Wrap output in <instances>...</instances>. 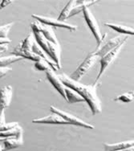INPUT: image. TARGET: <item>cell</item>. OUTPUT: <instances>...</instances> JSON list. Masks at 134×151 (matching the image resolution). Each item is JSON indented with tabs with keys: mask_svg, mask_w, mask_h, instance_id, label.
<instances>
[{
	"mask_svg": "<svg viewBox=\"0 0 134 151\" xmlns=\"http://www.w3.org/2000/svg\"><path fill=\"white\" fill-rule=\"evenodd\" d=\"M58 76L66 87L76 91L82 96V98L85 100V102H87L88 106L90 107L93 115H96L102 112L101 102L96 93V88L98 85L96 83L93 84H84L80 81H75L72 80L65 73H61Z\"/></svg>",
	"mask_w": 134,
	"mask_h": 151,
	"instance_id": "cell-1",
	"label": "cell"
},
{
	"mask_svg": "<svg viewBox=\"0 0 134 151\" xmlns=\"http://www.w3.org/2000/svg\"><path fill=\"white\" fill-rule=\"evenodd\" d=\"M98 60H100L99 56L96 55L94 52H92L85 58V60L76 68V71L68 76L75 81H80L82 77H84L85 74L91 69V68L93 67V65Z\"/></svg>",
	"mask_w": 134,
	"mask_h": 151,
	"instance_id": "cell-2",
	"label": "cell"
},
{
	"mask_svg": "<svg viewBox=\"0 0 134 151\" xmlns=\"http://www.w3.org/2000/svg\"><path fill=\"white\" fill-rule=\"evenodd\" d=\"M83 13H84V17L85 19V21H86V23L89 27L91 32H92L94 37L96 39V43H97V47H98L104 42L105 38L107 36V34H105L104 35H101L99 24H98L97 21L94 17V15H92L90 9L88 7H85L84 10H83Z\"/></svg>",
	"mask_w": 134,
	"mask_h": 151,
	"instance_id": "cell-3",
	"label": "cell"
},
{
	"mask_svg": "<svg viewBox=\"0 0 134 151\" xmlns=\"http://www.w3.org/2000/svg\"><path fill=\"white\" fill-rule=\"evenodd\" d=\"M126 40L121 42L117 47H115L113 50H112L111 52L107 53L106 55H105L104 56H102L101 58L100 59V68L99 74H98L97 77H96V82H95V83H96V82L99 81V79H100V77H101L103 76V74L105 73L106 69H107V68L110 66V64L117 59V57L118 56V55H119V53L120 52V51H121V49L123 48V47H124V45L125 44Z\"/></svg>",
	"mask_w": 134,
	"mask_h": 151,
	"instance_id": "cell-4",
	"label": "cell"
},
{
	"mask_svg": "<svg viewBox=\"0 0 134 151\" xmlns=\"http://www.w3.org/2000/svg\"><path fill=\"white\" fill-rule=\"evenodd\" d=\"M50 109L51 111L54 113H56L58 114L59 116H60L63 118V119L67 122L68 125H77V126H81V127H84V128L87 129H94L93 125H92L91 124H88L87 122H84L83 120L80 119L77 116H74L72 114H71L69 113H67V112H64L63 110H60L58 108L55 107L52 105L50 107Z\"/></svg>",
	"mask_w": 134,
	"mask_h": 151,
	"instance_id": "cell-5",
	"label": "cell"
},
{
	"mask_svg": "<svg viewBox=\"0 0 134 151\" xmlns=\"http://www.w3.org/2000/svg\"><path fill=\"white\" fill-rule=\"evenodd\" d=\"M128 40V36L127 35H118V36H116V37L111 39L109 40H108L107 42H105V44H101L100 45L97 47L94 52L96 55H97L100 57V59L101 58L102 56H104L105 55H106L107 53H108L109 52H111L112 50H113L115 47H117L118 45H119L121 42L123 41Z\"/></svg>",
	"mask_w": 134,
	"mask_h": 151,
	"instance_id": "cell-6",
	"label": "cell"
},
{
	"mask_svg": "<svg viewBox=\"0 0 134 151\" xmlns=\"http://www.w3.org/2000/svg\"><path fill=\"white\" fill-rule=\"evenodd\" d=\"M31 27H32L33 32H40L47 41H49L51 43H53L55 44H59L58 39L56 37L55 32H54V30L52 29V27L45 25L44 23H41L39 21L35 20L33 23H31Z\"/></svg>",
	"mask_w": 134,
	"mask_h": 151,
	"instance_id": "cell-7",
	"label": "cell"
},
{
	"mask_svg": "<svg viewBox=\"0 0 134 151\" xmlns=\"http://www.w3.org/2000/svg\"><path fill=\"white\" fill-rule=\"evenodd\" d=\"M32 16L35 19V20L39 21V23H44V24L47 25V26L66 28V29H68L69 31H72V32H75V31L77 30V26H76V25H72V24L67 23L66 22H63V21H59L57 19H53V18L46 17V16L39 15H32Z\"/></svg>",
	"mask_w": 134,
	"mask_h": 151,
	"instance_id": "cell-8",
	"label": "cell"
},
{
	"mask_svg": "<svg viewBox=\"0 0 134 151\" xmlns=\"http://www.w3.org/2000/svg\"><path fill=\"white\" fill-rule=\"evenodd\" d=\"M13 96L11 85H6L0 89V113L9 107Z\"/></svg>",
	"mask_w": 134,
	"mask_h": 151,
	"instance_id": "cell-9",
	"label": "cell"
},
{
	"mask_svg": "<svg viewBox=\"0 0 134 151\" xmlns=\"http://www.w3.org/2000/svg\"><path fill=\"white\" fill-rule=\"evenodd\" d=\"M46 75H47V80L49 81L50 83L52 84L53 87L55 88L58 93L66 100V96H65V85L63 84L61 80L59 79L58 75H56L55 72L52 69H48L46 71Z\"/></svg>",
	"mask_w": 134,
	"mask_h": 151,
	"instance_id": "cell-10",
	"label": "cell"
},
{
	"mask_svg": "<svg viewBox=\"0 0 134 151\" xmlns=\"http://www.w3.org/2000/svg\"><path fill=\"white\" fill-rule=\"evenodd\" d=\"M3 145L4 147L3 151H8L21 146L23 145V129H21L14 137L6 138L3 141Z\"/></svg>",
	"mask_w": 134,
	"mask_h": 151,
	"instance_id": "cell-11",
	"label": "cell"
},
{
	"mask_svg": "<svg viewBox=\"0 0 134 151\" xmlns=\"http://www.w3.org/2000/svg\"><path fill=\"white\" fill-rule=\"evenodd\" d=\"M33 123L36 124H61V125H68L61 116H59L58 114L53 113L48 116H44L42 118H37V119L32 120Z\"/></svg>",
	"mask_w": 134,
	"mask_h": 151,
	"instance_id": "cell-12",
	"label": "cell"
},
{
	"mask_svg": "<svg viewBox=\"0 0 134 151\" xmlns=\"http://www.w3.org/2000/svg\"><path fill=\"white\" fill-rule=\"evenodd\" d=\"M50 50V58L52 59L59 69L61 68V49L59 44H55L48 41Z\"/></svg>",
	"mask_w": 134,
	"mask_h": 151,
	"instance_id": "cell-13",
	"label": "cell"
},
{
	"mask_svg": "<svg viewBox=\"0 0 134 151\" xmlns=\"http://www.w3.org/2000/svg\"><path fill=\"white\" fill-rule=\"evenodd\" d=\"M134 145L133 140H129L121 142L114 143V144H108L104 143V151H118L125 149L129 148Z\"/></svg>",
	"mask_w": 134,
	"mask_h": 151,
	"instance_id": "cell-14",
	"label": "cell"
},
{
	"mask_svg": "<svg viewBox=\"0 0 134 151\" xmlns=\"http://www.w3.org/2000/svg\"><path fill=\"white\" fill-rule=\"evenodd\" d=\"M11 55H16V56H19L21 58H26L28 59V60H31L37 61L40 60L41 59L39 55H37L36 54H35L34 52H32V51H27V50H23L19 48V47L18 46L17 47H15L14 51L11 52Z\"/></svg>",
	"mask_w": 134,
	"mask_h": 151,
	"instance_id": "cell-15",
	"label": "cell"
},
{
	"mask_svg": "<svg viewBox=\"0 0 134 151\" xmlns=\"http://www.w3.org/2000/svg\"><path fill=\"white\" fill-rule=\"evenodd\" d=\"M105 26L110 27L112 29H113L114 31H116L117 32H120L121 34H125V35H134V30L131 27H127L121 25V24H118V23H105Z\"/></svg>",
	"mask_w": 134,
	"mask_h": 151,
	"instance_id": "cell-16",
	"label": "cell"
},
{
	"mask_svg": "<svg viewBox=\"0 0 134 151\" xmlns=\"http://www.w3.org/2000/svg\"><path fill=\"white\" fill-rule=\"evenodd\" d=\"M65 96H66V101H67L69 104L85 102V100L82 98V96H80L79 93H77L76 91H74L70 88H65Z\"/></svg>",
	"mask_w": 134,
	"mask_h": 151,
	"instance_id": "cell-17",
	"label": "cell"
},
{
	"mask_svg": "<svg viewBox=\"0 0 134 151\" xmlns=\"http://www.w3.org/2000/svg\"><path fill=\"white\" fill-rule=\"evenodd\" d=\"M76 4V1H69L68 3H67V5L64 6V8L63 9V11L60 12V14L59 15V17L57 18V19L59 21H63L64 22L65 19H68V15L70 14L71 11L72 10L73 6H75Z\"/></svg>",
	"mask_w": 134,
	"mask_h": 151,
	"instance_id": "cell-18",
	"label": "cell"
},
{
	"mask_svg": "<svg viewBox=\"0 0 134 151\" xmlns=\"http://www.w3.org/2000/svg\"><path fill=\"white\" fill-rule=\"evenodd\" d=\"M23 59L19 57V56H16V55H8V56H3V57H0V68L7 67L10 64H13L15 62L19 61Z\"/></svg>",
	"mask_w": 134,
	"mask_h": 151,
	"instance_id": "cell-19",
	"label": "cell"
},
{
	"mask_svg": "<svg viewBox=\"0 0 134 151\" xmlns=\"http://www.w3.org/2000/svg\"><path fill=\"white\" fill-rule=\"evenodd\" d=\"M35 37L33 33H31L24 40L20 45H19V48L23 50H27V51H32V47L33 44L35 43Z\"/></svg>",
	"mask_w": 134,
	"mask_h": 151,
	"instance_id": "cell-20",
	"label": "cell"
},
{
	"mask_svg": "<svg viewBox=\"0 0 134 151\" xmlns=\"http://www.w3.org/2000/svg\"><path fill=\"white\" fill-rule=\"evenodd\" d=\"M21 129H23L21 128L20 126H19V125H17L16 127H15V128L10 129V130L0 132V138H4V139H6V138H9V137H15L17 135L18 133H19Z\"/></svg>",
	"mask_w": 134,
	"mask_h": 151,
	"instance_id": "cell-21",
	"label": "cell"
},
{
	"mask_svg": "<svg viewBox=\"0 0 134 151\" xmlns=\"http://www.w3.org/2000/svg\"><path fill=\"white\" fill-rule=\"evenodd\" d=\"M13 25H14V23L11 22V23H6L5 25H3V26H0V38H3V39L7 38L9 32H10V30L11 29Z\"/></svg>",
	"mask_w": 134,
	"mask_h": 151,
	"instance_id": "cell-22",
	"label": "cell"
},
{
	"mask_svg": "<svg viewBox=\"0 0 134 151\" xmlns=\"http://www.w3.org/2000/svg\"><path fill=\"white\" fill-rule=\"evenodd\" d=\"M116 101H120L125 102V103H129L133 101V93H125L117 96Z\"/></svg>",
	"mask_w": 134,
	"mask_h": 151,
	"instance_id": "cell-23",
	"label": "cell"
},
{
	"mask_svg": "<svg viewBox=\"0 0 134 151\" xmlns=\"http://www.w3.org/2000/svg\"><path fill=\"white\" fill-rule=\"evenodd\" d=\"M49 66L50 65L47 64V62H46L43 59H41L40 60L35 63V68L39 71H47V70L50 69Z\"/></svg>",
	"mask_w": 134,
	"mask_h": 151,
	"instance_id": "cell-24",
	"label": "cell"
},
{
	"mask_svg": "<svg viewBox=\"0 0 134 151\" xmlns=\"http://www.w3.org/2000/svg\"><path fill=\"white\" fill-rule=\"evenodd\" d=\"M12 70L11 68H9V67H4V68H0V78H2L3 76H5L9 73V72H11Z\"/></svg>",
	"mask_w": 134,
	"mask_h": 151,
	"instance_id": "cell-25",
	"label": "cell"
},
{
	"mask_svg": "<svg viewBox=\"0 0 134 151\" xmlns=\"http://www.w3.org/2000/svg\"><path fill=\"white\" fill-rule=\"evenodd\" d=\"M12 2H13L12 0H3V1H2V3H0V10L5 8L6 6L11 4Z\"/></svg>",
	"mask_w": 134,
	"mask_h": 151,
	"instance_id": "cell-26",
	"label": "cell"
},
{
	"mask_svg": "<svg viewBox=\"0 0 134 151\" xmlns=\"http://www.w3.org/2000/svg\"><path fill=\"white\" fill-rule=\"evenodd\" d=\"M6 119H5V113L4 111L0 113V127H2L3 125L6 124Z\"/></svg>",
	"mask_w": 134,
	"mask_h": 151,
	"instance_id": "cell-27",
	"label": "cell"
},
{
	"mask_svg": "<svg viewBox=\"0 0 134 151\" xmlns=\"http://www.w3.org/2000/svg\"><path fill=\"white\" fill-rule=\"evenodd\" d=\"M11 42V40L8 39V38H5V39H3V38H0V45H4V44H8Z\"/></svg>",
	"mask_w": 134,
	"mask_h": 151,
	"instance_id": "cell-28",
	"label": "cell"
},
{
	"mask_svg": "<svg viewBox=\"0 0 134 151\" xmlns=\"http://www.w3.org/2000/svg\"><path fill=\"white\" fill-rule=\"evenodd\" d=\"M118 151H134V148H133V146H132V147H129V148L125 149V150H118Z\"/></svg>",
	"mask_w": 134,
	"mask_h": 151,
	"instance_id": "cell-29",
	"label": "cell"
},
{
	"mask_svg": "<svg viewBox=\"0 0 134 151\" xmlns=\"http://www.w3.org/2000/svg\"><path fill=\"white\" fill-rule=\"evenodd\" d=\"M3 146H2V145H0V151H3Z\"/></svg>",
	"mask_w": 134,
	"mask_h": 151,
	"instance_id": "cell-30",
	"label": "cell"
},
{
	"mask_svg": "<svg viewBox=\"0 0 134 151\" xmlns=\"http://www.w3.org/2000/svg\"><path fill=\"white\" fill-rule=\"evenodd\" d=\"M1 53H2V52H0V54H1Z\"/></svg>",
	"mask_w": 134,
	"mask_h": 151,
	"instance_id": "cell-31",
	"label": "cell"
}]
</instances>
